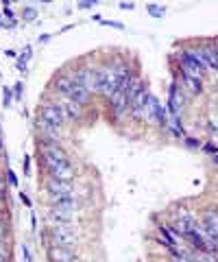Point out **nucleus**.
<instances>
[{"label":"nucleus","mask_w":218,"mask_h":262,"mask_svg":"<svg viewBox=\"0 0 218 262\" xmlns=\"http://www.w3.org/2000/svg\"><path fill=\"white\" fill-rule=\"evenodd\" d=\"M181 107H184V94L177 92V87H172V90H170V112L174 116H179Z\"/></svg>","instance_id":"obj_14"},{"label":"nucleus","mask_w":218,"mask_h":262,"mask_svg":"<svg viewBox=\"0 0 218 262\" xmlns=\"http://www.w3.org/2000/svg\"><path fill=\"white\" fill-rule=\"evenodd\" d=\"M118 90H120V81L116 79L112 66H107V68H98L96 70V92L103 94L105 99H112Z\"/></svg>","instance_id":"obj_1"},{"label":"nucleus","mask_w":218,"mask_h":262,"mask_svg":"<svg viewBox=\"0 0 218 262\" xmlns=\"http://www.w3.org/2000/svg\"><path fill=\"white\" fill-rule=\"evenodd\" d=\"M181 81H184V85L194 94H199L203 90L201 87V77H194V75H190V72H186V70H181Z\"/></svg>","instance_id":"obj_12"},{"label":"nucleus","mask_w":218,"mask_h":262,"mask_svg":"<svg viewBox=\"0 0 218 262\" xmlns=\"http://www.w3.org/2000/svg\"><path fill=\"white\" fill-rule=\"evenodd\" d=\"M24 16H26V20H33L35 18V9H24Z\"/></svg>","instance_id":"obj_20"},{"label":"nucleus","mask_w":218,"mask_h":262,"mask_svg":"<svg viewBox=\"0 0 218 262\" xmlns=\"http://www.w3.org/2000/svg\"><path fill=\"white\" fill-rule=\"evenodd\" d=\"M20 199H22V201H24V203H26V206H31V201H28V196H26V194H22V192H20Z\"/></svg>","instance_id":"obj_26"},{"label":"nucleus","mask_w":218,"mask_h":262,"mask_svg":"<svg viewBox=\"0 0 218 262\" xmlns=\"http://www.w3.org/2000/svg\"><path fill=\"white\" fill-rule=\"evenodd\" d=\"M7 175H9V181H11V184H13V186H16V184H18V179H16V175H13L11 171H9V173H7Z\"/></svg>","instance_id":"obj_21"},{"label":"nucleus","mask_w":218,"mask_h":262,"mask_svg":"<svg viewBox=\"0 0 218 262\" xmlns=\"http://www.w3.org/2000/svg\"><path fill=\"white\" fill-rule=\"evenodd\" d=\"M0 153H3V138H0Z\"/></svg>","instance_id":"obj_27"},{"label":"nucleus","mask_w":218,"mask_h":262,"mask_svg":"<svg viewBox=\"0 0 218 262\" xmlns=\"http://www.w3.org/2000/svg\"><path fill=\"white\" fill-rule=\"evenodd\" d=\"M149 13L151 16H155V18H164V7H157V5H149Z\"/></svg>","instance_id":"obj_16"},{"label":"nucleus","mask_w":218,"mask_h":262,"mask_svg":"<svg viewBox=\"0 0 218 262\" xmlns=\"http://www.w3.org/2000/svg\"><path fill=\"white\" fill-rule=\"evenodd\" d=\"M38 129H40V134L44 136V140H57V138H59V127L50 125V122L40 118V116H38Z\"/></svg>","instance_id":"obj_10"},{"label":"nucleus","mask_w":218,"mask_h":262,"mask_svg":"<svg viewBox=\"0 0 218 262\" xmlns=\"http://www.w3.org/2000/svg\"><path fill=\"white\" fill-rule=\"evenodd\" d=\"M0 262H9V258H7V253L0 249Z\"/></svg>","instance_id":"obj_23"},{"label":"nucleus","mask_w":218,"mask_h":262,"mask_svg":"<svg viewBox=\"0 0 218 262\" xmlns=\"http://www.w3.org/2000/svg\"><path fill=\"white\" fill-rule=\"evenodd\" d=\"M72 85H75V79H72V77H59L55 81V92L68 99L70 92H72Z\"/></svg>","instance_id":"obj_13"},{"label":"nucleus","mask_w":218,"mask_h":262,"mask_svg":"<svg viewBox=\"0 0 218 262\" xmlns=\"http://www.w3.org/2000/svg\"><path fill=\"white\" fill-rule=\"evenodd\" d=\"M59 109H61V116H63V120H79L81 118V105H77L75 101H70V99H63L59 101Z\"/></svg>","instance_id":"obj_6"},{"label":"nucleus","mask_w":218,"mask_h":262,"mask_svg":"<svg viewBox=\"0 0 218 262\" xmlns=\"http://www.w3.org/2000/svg\"><path fill=\"white\" fill-rule=\"evenodd\" d=\"M40 118H44L50 125L59 127L63 125V116H61V109H59V103H44L42 109H40Z\"/></svg>","instance_id":"obj_5"},{"label":"nucleus","mask_w":218,"mask_h":262,"mask_svg":"<svg viewBox=\"0 0 218 262\" xmlns=\"http://www.w3.org/2000/svg\"><path fill=\"white\" fill-rule=\"evenodd\" d=\"M48 258L53 262H77L75 253H72L70 249H65V247H59V245L48 247Z\"/></svg>","instance_id":"obj_7"},{"label":"nucleus","mask_w":218,"mask_h":262,"mask_svg":"<svg viewBox=\"0 0 218 262\" xmlns=\"http://www.w3.org/2000/svg\"><path fill=\"white\" fill-rule=\"evenodd\" d=\"M53 208L75 214V212H77V201H75V199H59V201H55V203H53Z\"/></svg>","instance_id":"obj_15"},{"label":"nucleus","mask_w":218,"mask_h":262,"mask_svg":"<svg viewBox=\"0 0 218 262\" xmlns=\"http://www.w3.org/2000/svg\"><path fill=\"white\" fill-rule=\"evenodd\" d=\"M147 101H149V92L142 87V90L129 101V112L133 114V116H142L144 114V107H147Z\"/></svg>","instance_id":"obj_9"},{"label":"nucleus","mask_w":218,"mask_h":262,"mask_svg":"<svg viewBox=\"0 0 218 262\" xmlns=\"http://www.w3.org/2000/svg\"><path fill=\"white\" fill-rule=\"evenodd\" d=\"M5 7V13H7V18H13V11L9 9V7H7V5H3Z\"/></svg>","instance_id":"obj_24"},{"label":"nucleus","mask_w":218,"mask_h":262,"mask_svg":"<svg viewBox=\"0 0 218 262\" xmlns=\"http://www.w3.org/2000/svg\"><path fill=\"white\" fill-rule=\"evenodd\" d=\"M22 253H24V262H31V251H28L26 245H22Z\"/></svg>","instance_id":"obj_19"},{"label":"nucleus","mask_w":218,"mask_h":262,"mask_svg":"<svg viewBox=\"0 0 218 262\" xmlns=\"http://www.w3.org/2000/svg\"><path fill=\"white\" fill-rule=\"evenodd\" d=\"M46 192L50 196V201H59V199H75V190L68 181H57V179H48L46 184Z\"/></svg>","instance_id":"obj_2"},{"label":"nucleus","mask_w":218,"mask_h":262,"mask_svg":"<svg viewBox=\"0 0 218 262\" xmlns=\"http://www.w3.org/2000/svg\"><path fill=\"white\" fill-rule=\"evenodd\" d=\"M90 94H92V92H87L83 85H77V83H75V85H72V92H70V96H68V99H70V101H75L77 105H81V107H83V105H87V101H90Z\"/></svg>","instance_id":"obj_11"},{"label":"nucleus","mask_w":218,"mask_h":262,"mask_svg":"<svg viewBox=\"0 0 218 262\" xmlns=\"http://www.w3.org/2000/svg\"><path fill=\"white\" fill-rule=\"evenodd\" d=\"M22 87H24L22 83H16V94H18V96H22Z\"/></svg>","instance_id":"obj_25"},{"label":"nucleus","mask_w":218,"mask_h":262,"mask_svg":"<svg viewBox=\"0 0 218 262\" xmlns=\"http://www.w3.org/2000/svg\"><path fill=\"white\" fill-rule=\"evenodd\" d=\"M53 238H55V245L68 249L70 245L77 243V232L72 225H53Z\"/></svg>","instance_id":"obj_3"},{"label":"nucleus","mask_w":218,"mask_h":262,"mask_svg":"<svg viewBox=\"0 0 218 262\" xmlns=\"http://www.w3.org/2000/svg\"><path fill=\"white\" fill-rule=\"evenodd\" d=\"M28 57H31V48H26V50H24V55H22L20 59H18V70H24V68H26Z\"/></svg>","instance_id":"obj_17"},{"label":"nucleus","mask_w":218,"mask_h":262,"mask_svg":"<svg viewBox=\"0 0 218 262\" xmlns=\"http://www.w3.org/2000/svg\"><path fill=\"white\" fill-rule=\"evenodd\" d=\"M72 79L77 85H83L87 92H96V70L94 68H77Z\"/></svg>","instance_id":"obj_4"},{"label":"nucleus","mask_w":218,"mask_h":262,"mask_svg":"<svg viewBox=\"0 0 218 262\" xmlns=\"http://www.w3.org/2000/svg\"><path fill=\"white\" fill-rule=\"evenodd\" d=\"M11 90H9V87H5V90H3V105L5 107H11Z\"/></svg>","instance_id":"obj_18"},{"label":"nucleus","mask_w":218,"mask_h":262,"mask_svg":"<svg viewBox=\"0 0 218 262\" xmlns=\"http://www.w3.org/2000/svg\"><path fill=\"white\" fill-rule=\"evenodd\" d=\"M109 103H112L114 114H116V116H118V118H120V116H122V114H125L127 109H129V99H127V92H125V90H122V87H120V90L116 92L112 99H109Z\"/></svg>","instance_id":"obj_8"},{"label":"nucleus","mask_w":218,"mask_h":262,"mask_svg":"<svg viewBox=\"0 0 218 262\" xmlns=\"http://www.w3.org/2000/svg\"><path fill=\"white\" fill-rule=\"evenodd\" d=\"M5 234H7V227H5V223H3V221H0V238H3Z\"/></svg>","instance_id":"obj_22"}]
</instances>
